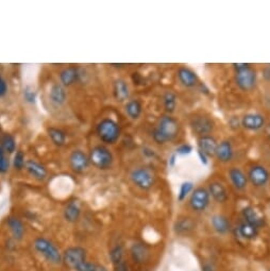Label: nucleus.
I'll return each instance as SVG.
<instances>
[{"mask_svg":"<svg viewBox=\"0 0 270 271\" xmlns=\"http://www.w3.org/2000/svg\"><path fill=\"white\" fill-rule=\"evenodd\" d=\"M180 122L173 115H164L158 119L152 132V139L157 145H165L175 141L180 133Z\"/></svg>","mask_w":270,"mask_h":271,"instance_id":"nucleus-1","label":"nucleus"},{"mask_svg":"<svg viewBox=\"0 0 270 271\" xmlns=\"http://www.w3.org/2000/svg\"><path fill=\"white\" fill-rule=\"evenodd\" d=\"M234 79L237 88L242 92H251L257 85V72L249 63H234Z\"/></svg>","mask_w":270,"mask_h":271,"instance_id":"nucleus-2","label":"nucleus"},{"mask_svg":"<svg viewBox=\"0 0 270 271\" xmlns=\"http://www.w3.org/2000/svg\"><path fill=\"white\" fill-rule=\"evenodd\" d=\"M33 247L35 251L40 253L45 260L52 265H60L63 262L62 253L60 252L59 248L46 237H38L33 241Z\"/></svg>","mask_w":270,"mask_h":271,"instance_id":"nucleus-3","label":"nucleus"},{"mask_svg":"<svg viewBox=\"0 0 270 271\" xmlns=\"http://www.w3.org/2000/svg\"><path fill=\"white\" fill-rule=\"evenodd\" d=\"M96 132L103 143L113 145L120 138V127L112 118H104L97 125Z\"/></svg>","mask_w":270,"mask_h":271,"instance_id":"nucleus-4","label":"nucleus"},{"mask_svg":"<svg viewBox=\"0 0 270 271\" xmlns=\"http://www.w3.org/2000/svg\"><path fill=\"white\" fill-rule=\"evenodd\" d=\"M130 180L138 188L149 191L154 185L155 175L149 167L141 166L132 169L130 172Z\"/></svg>","mask_w":270,"mask_h":271,"instance_id":"nucleus-5","label":"nucleus"},{"mask_svg":"<svg viewBox=\"0 0 270 271\" xmlns=\"http://www.w3.org/2000/svg\"><path fill=\"white\" fill-rule=\"evenodd\" d=\"M89 157H90V163H92L93 166L100 170L111 168L114 162V157L111 150L102 145H98L94 147L91 150Z\"/></svg>","mask_w":270,"mask_h":271,"instance_id":"nucleus-6","label":"nucleus"},{"mask_svg":"<svg viewBox=\"0 0 270 271\" xmlns=\"http://www.w3.org/2000/svg\"><path fill=\"white\" fill-rule=\"evenodd\" d=\"M190 128L198 138L203 135H210L215 129V121L206 114H195L190 119Z\"/></svg>","mask_w":270,"mask_h":271,"instance_id":"nucleus-7","label":"nucleus"},{"mask_svg":"<svg viewBox=\"0 0 270 271\" xmlns=\"http://www.w3.org/2000/svg\"><path fill=\"white\" fill-rule=\"evenodd\" d=\"M63 263L71 270L79 271V269L88 262L87 250L79 246L69 247L63 253Z\"/></svg>","mask_w":270,"mask_h":271,"instance_id":"nucleus-8","label":"nucleus"},{"mask_svg":"<svg viewBox=\"0 0 270 271\" xmlns=\"http://www.w3.org/2000/svg\"><path fill=\"white\" fill-rule=\"evenodd\" d=\"M211 202V196L208 194L206 187L199 186L194 188L193 193L190 196V206L194 212L201 213L204 212L210 205Z\"/></svg>","mask_w":270,"mask_h":271,"instance_id":"nucleus-9","label":"nucleus"},{"mask_svg":"<svg viewBox=\"0 0 270 271\" xmlns=\"http://www.w3.org/2000/svg\"><path fill=\"white\" fill-rule=\"evenodd\" d=\"M248 182L251 183L253 187L260 188L266 186L270 181L269 170L263 165H253L249 168L247 174Z\"/></svg>","mask_w":270,"mask_h":271,"instance_id":"nucleus-10","label":"nucleus"},{"mask_svg":"<svg viewBox=\"0 0 270 271\" xmlns=\"http://www.w3.org/2000/svg\"><path fill=\"white\" fill-rule=\"evenodd\" d=\"M265 116L261 113H247L240 119V126L251 132L260 131L265 127Z\"/></svg>","mask_w":270,"mask_h":271,"instance_id":"nucleus-11","label":"nucleus"},{"mask_svg":"<svg viewBox=\"0 0 270 271\" xmlns=\"http://www.w3.org/2000/svg\"><path fill=\"white\" fill-rule=\"evenodd\" d=\"M130 255L134 263H137L139 265H144L149 261L150 250L147 245L137 241V242H133L131 246Z\"/></svg>","mask_w":270,"mask_h":271,"instance_id":"nucleus-12","label":"nucleus"},{"mask_svg":"<svg viewBox=\"0 0 270 271\" xmlns=\"http://www.w3.org/2000/svg\"><path fill=\"white\" fill-rule=\"evenodd\" d=\"M69 164L73 171L81 174V172L88 169L90 165V157L82 150H73L69 155Z\"/></svg>","mask_w":270,"mask_h":271,"instance_id":"nucleus-13","label":"nucleus"},{"mask_svg":"<svg viewBox=\"0 0 270 271\" xmlns=\"http://www.w3.org/2000/svg\"><path fill=\"white\" fill-rule=\"evenodd\" d=\"M177 77L181 85L186 89H193L200 84L197 73L188 67H180L177 71Z\"/></svg>","mask_w":270,"mask_h":271,"instance_id":"nucleus-14","label":"nucleus"},{"mask_svg":"<svg viewBox=\"0 0 270 271\" xmlns=\"http://www.w3.org/2000/svg\"><path fill=\"white\" fill-rule=\"evenodd\" d=\"M217 146H218V141L212 134L203 135V137L197 138V149L206 154L208 157L215 156Z\"/></svg>","mask_w":270,"mask_h":271,"instance_id":"nucleus-15","label":"nucleus"},{"mask_svg":"<svg viewBox=\"0 0 270 271\" xmlns=\"http://www.w3.org/2000/svg\"><path fill=\"white\" fill-rule=\"evenodd\" d=\"M241 216L245 223H247L256 229H261L265 226L264 217L256 211L253 206H246L242 208Z\"/></svg>","mask_w":270,"mask_h":271,"instance_id":"nucleus-16","label":"nucleus"},{"mask_svg":"<svg viewBox=\"0 0 270 271\" xmlns=\"http://www.w3.org/2000/svg\"><path fill=\"white\" fill-rule=\"evenodd\" d=\"M215 156L220 163H230L234 157V149H233L232 143L229 140H224L218 143Z\"/></svg>","mask_w":270,"mask_h":271,"instance_id":"nucleus-17","label":"nucleus"},{"mask_svg":"<svg viewBox=\"0 0 270 271\" xmlns=\"http://www.w3.org/2000/svg\"><path fill=\"white\" fill-rule=\"evenodd\" d=\"M229 179L237 191H245L248 185L247 175L239 167H231L228 171Z\"/></svg>","mask_w":270,"mask_h":271,"instance_id":"nucleus-18","label":"nucleus"},{"mask_svg":"<svg viewBox=\"0 0 270 271\" xmlns=\"http://www.w3.org/2000/svg\"><path fill=\"white\" fill-rule=\"evenodd\" d=\"M208 194L217 203H226L229 199V194L223 183L218 181H213L207 186Z\"/></svg>","mask_w":270,"mask_h":271,"instance_id":"nucleus-19","label":"nucleus"},{"mask_svg":"<svg viewBox=\"0 0 270 271\" xmlns=\"http://www.w3.org/2000/svg\"><path fill=\"white\" fill-rule=\"evenodd\" d=\"M196 223L191 217H181L176 220L174 225V231L177 235L186 236L195 230Z\"/></svg>","mask_w":270,"mask_h":271,"instance_id":"nucleus-20","label":"nucleus"},{"mask_svg":"<svg viewBox=\"0 0 270 271\" xmlns=\"http://www.w3.org/2000/svg\"><path fill=\"white\" fill-rule=\"evenodd\" d=\"M49 99L57 106L63 105L67 99V93L64 86L59 83L53 84L49 90Z\"/></svg>","mask_w":270,"mask_h":271,"instance_id":"nucleus-21","label":"nucleus"},{"mask_svg":"<svg viewBox=\"0 0 270 271\" xmlns=\"http://www.w3.org/2000/svg\"><path fill=\"white\" fill-rule=\"evenodd\" d=\"M26 169L28 171V174L35 180L44 181L47 178L48 171L46 167L43 164L39 163L38 161H35V159H29V161H27Z\"/></svg>","mask_w":270,"mask_h":271,"instance_id":"nucleus-22","label":"nucleus"},{"mask_svg":"<svg viewBox=\"0 0 270 271\" xmlns=\"http://www.w3.org/2000/svg\"><path fill=\"white\" fill-rule=\"evenodd\" d=\"M211 225L214 231L220 235H225V234L229 233L231 230V223L225 215L216 214L211 217Z\"/></svg>","mask_w":270,"mask_h":271,"instance_id":"nucleus-23","label":"nucleus"},{"mask_svg":"<svg viewBox=\"0 0 270 271\" xmlns=\"http://www.w3.org/2000/svg\"><path fill=\"white\" fill-rule=\"evenodd\" d=\"M79 69L75 66H68L60 72V81L64 88L75 84L79 80Z\"/></svg>","mask_w":270,"mask_h":271,"instance_id":"nucleus-24","label":"nucleus"},{"mask_svg":"<svg viewBox=\"0 0 270 271\" xmlns=\"http://www.w3.org/2000/svg\"><path fill=\"white\" fill-rule=\"evenodd\" d=\"M114 96L116 98V100L119 102L127 101L130 97V88L128 83L122 80L118 79L114 83Z\"/></svg>","mask_w":270,"mask_h":271,"instance_id":"nucleus-25","label":"nucleus"},{"mask_svg":"<svg viewBox=\"0 0 270 271\" xmlns=\"http://www.w3.org/2000/svg\"><path fill=\"white\" fill-rule=\"evenodd\" d=\"M236 231L238 236L246 240H253L257 237V235H259V229H256L255 227L245 223V221H241V223L238 225Z\"/></svg>","mask_w":270,"mask_h":271,"instance_id":"nucleus-26","label":"nucleus"},{"mask_svg":"<svg viewBox=\"0 0 270 271\" xmlns=\"http://www.w3.org/2000/svg\"><path fill=\"white\" fill-rule=\"evenodd\" d=\"M7 225L11 231V233L13 234V236L15 239L20 240L22 239L23 235H24V226L22 224V221L17 218V217H9L8 221H7Z\"/></svg>","mask_w":270,"mask_h":271,"instance_id":"nucleus-27","label":"nucleus"},{"mask_svg":"<svg viewBox=\"0 0 270 271\" xmlns=\"http://www.w3.org/2000/svg\"><path fill=\"white\" fill-rule=\"evenodd\" d=\"M64 218L68 223H76L81 216V207L78 202L71 201L64 208Z\"/></svg>","mask_w":270,"mask_h":271,"instance_id":"nucleus-28","label":"nucleus"},{"mask_svg":"<svg viewBox=\"0 0 270 271\" xmlns=\"http://www.w3.org/2000/svg\"><path fill=\"white\" fill-rule=\"evenodd\" d=\"M125 111H126V114L128 115L129 118H131L133 120H137L141 117V115L143 113V105H142L140 100L131 99V100L127 101V103L125 105Z\"/></svg>","mask_w":270,"mask_h":271,"instance_id":"nucleus-29","label":"nucleus"},{"mask_svg":"<svg viewBox=\"0 0 270 271\" xmlns=\"http://www.w3.org/2000/svg\"><path fill=\"white\" fill-rule=\"evenodd\" d=\"M162 102H163V106H164V110L166 111V113L168 115H171L177 109L178 97L173 91H166L163 95Z\"/></svg>","mask_w":270,"mask_h":271,"instance_id":"nucleus-30","label":"nucleus"},{"mask_svg":"<svg viewBox=\"0 0 270 271\" xmlns=\"http://www.w3.org/2000/svg\"><path fill=\"white\" fill-rule=\"evenodd\" d=\"M47 132H48L49 138H50V140L52 141V143L56 146L62 147V146L65 145L66 140H67V135H66V133L63 130H61L59 128L51 127V128L47 129Z\"/></svg>","mask_w":270,"mask_h":271,"instance_id":"nucleus-31","label":"nucleus"},{"mask_svg":"<svg viewBox=\"0 0 270 271\" xmlns=\"http://www.w3.org/2000/svg\"><path fill=\"white\" fill-rule=\"evenodd\" d=\"M193 191H194V183L193 182H191V181L183 182L180 185V188L178 192V201L183 202L187 198L188 196H191Z\"/></svg>","mask_w":270,"mask_h":271,"instance_id":"nucleus-32","label":"nucleus"},{"mask_svg":"<svg viewBox=\"0 0 270 271\" xmlns=\"http://www.w3.org/2000/svg\"><path fill=\"white\" fill-rule=\"evenodd\" d=\"M0 147L7 153H13L16 151V141L11 134H5L2 138V146Z\"/></svg>","mask_w":270,"mask_h":271,"instance_id":"nucleus-33","label":"nucleus"},{"mask_svg":"<svg viewBox=\"0 0 270 271\" xmlns=\"http://www.w3.org/2000/svg\"><path fill=\"white\" fill-rule=\"evenodd\" d=\"M125 249L121 245H117L110 251V260L113 265H116L125 260Z\"/></svg>","mask_w":270,"mask_h":271,"instance_id":"nucleus-34","label":"nucleus"},{"mask_svg":"<svg viewBox=\"0 0 270 271\" xmlns=\"http://www.w3.org/2000/svg\"><path fill=\"white\" fill-rule=\"evenodd\" d=\"M10 169V159L7 156V152L0 147V174H7Z\"/></svg>","mask_w":270,"mask_h":271,"instance_id":"nucleus-35","label":"nucleus"},{"mask_svg":"<svg viewBox=\"0 0 270 271\" xmlns=\"http://www.w3.org/2000/svg\"><path fill=\"white\" fill-rule=\"evenodd\" d=\"M26 157H24V154L22 151L18 150L16 151V153L14 154V158H13V165L17 170H21L22 168H26Z\"/></svg>","mask_w":270,"mask_h":271,"instance_id":"nucleus-36","label":"nucleus"},{"mask_svg":"<svg viewBox=\"0 0 270 271\" xmlns=\"http://www.w3.org/2000/svg\"><path fill=\"white\" fill-rule=\"evenodd\" d=\"M194 151V147L190 144H181L177 147L176 149V154L181 155V156H185L190 155Z\"/></svg>","mask_w":270,"mask_h":271,"instance_id":"nucleus-37","label":"nucleus"},{"mask_svg":"<svg viewBox=\"0 0 270 271\" xmlns=\"http://www.w3.org/2000/svg\"><path fill=\"white\" fill-rule=\"evenodd\" d=\"M23 98L27 102L34 103L36 99V93L32 88H30V86H27V88L23 90Z\"/></svg>","mask_w":270,"mask_h":271,"instance_id":"nucleus-38","label":"nucleus"},{"mask_svg":"<svg viewBox=\"0 0 270 271\" xmlns=\"http://www.w3.org/2000/svg\"><path fill=\"white\" fill-rule=\"evenodd\" d=\"M9 91V86L7 81L4 79V77L0 75V98L5 97L8 94Z\"/></svg>","mask_w":270,"mask_h":271,"instance_id":"nucleus-39","label":"nucleus"},{"mask_svg":"<svg viewBox=\"0 0 270 271\" xmlns=\"http://www.w3.org/2000/svg\"><path fill=\"white\" fill-rule=\"evenodd\" d=\"M114 271H131L129 264L124 260L122 262L114 265Z\"/></svg>","mask_w":270,"mask_h":271,"instance_id":"nucleus-40","label":"nucleus"},{"mask_svg":"<svg viewBox=\"0 0 270 271\" xmlns=\"http://www.w3.org/2000/svg\"><path fill=\"white\" fill-rule=\"evenodd\" d=\"M197 155H198L199 161H200V163H201L202 165L206 166V165H208V163H210V159H208L210 157H208L206 154H204L203 152H201V151L198 150V149H197Z\"/></svg>","mask_w":270,"mask_h":271,"instance_id":"nucleus-41","label":"nucleus"},{"mask_svg":"<svg viewBox=\"0 0 270 271\" xmlns=\"http://www.w3.org/2000/svg\"><path fill=\"white\" fill-rule=\"evenodd\" d=\"M262 75L266 82L270 83V65H265L262 69Z\"/></svg>","mask_w":270,"mask_h":271,"instance_id":"nucleus-42","label":"nucleus"},{"mask_svg":"<svg viewBox=\"0 0 270 271\" xmlns=\"http://www.w3.org/2000/svg\"><path fill=\"white\" fill-rule=\"evenodd\" d=\"M177 158H178V155L176 154V152L173 153V154H171V155L169 156V158H168V164H169L170 167H174V166L176 165V163H177Z\"/></svg>","mask_w":270,"mask_h":271,"instance_id":"nucleus-43","label":"nucleus"},{"mask_svg":"<svg viewBox=\"0 0 270 271\" xmlns=\"http://www.w3.org/2000/svg\"><path fill=\"white\" fill-rule=\"evenodd\" d=\"M202 271H216V270L214 269V267H213L211 264L205 263V264L202 266Z\"/></svg>","mask_w":270,"mask_h":271,"instance_id":"nucleus-44","label":"nucleus"},{"mask_svg":"<svg viewBox=\"0 0 270 271\" xmlns=\"http://www.w3.org/2000/svg\"><path fill=\"white\" fill-rule=\"evenodd\" d=\"M267 134H268V137L270 139V122H269V125L267 126Z\"/></svg>","mask_w":270,"mask_h":271,"instance_id":"nucleus-45","label":"nucleus"}]
</instances>
